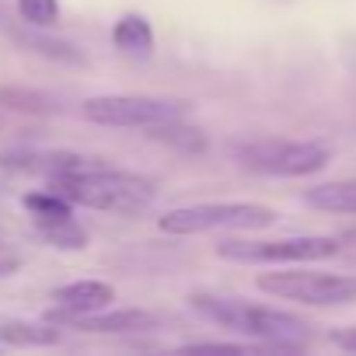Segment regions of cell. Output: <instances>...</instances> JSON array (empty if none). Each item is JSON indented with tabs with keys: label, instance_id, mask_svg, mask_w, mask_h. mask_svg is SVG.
Masks as SVG:
<instances>
[{
	"label": "cell",
	"instance_id": "cell-10",
	"mask_svg": "<svg viewBox=\"0 0 356 356\" xmlns=\"http://www.w3.org/2000/svg\"><path fill=\"white\" fill-rule=\"evenodd\" d=\"M304 203L321 213H342L356 217V178H342V182H325L304 193Z\"/></svg>",
	"mask_w": 356,
	"mask_h": 356
},
{
	"label": "cell",
	"instance_id": "cell-3",
	"mask_svg": "<svg viewBox=\"0 0 356 356\" xmlns=\"http://www.w3.org/2000/svg\"><path fill=\"white\" fill-rule=\"evenodd\" d=\"M238 164L259 175H280V178H304L321 171L332 161V147L318 140H283V136H266V140H238L227 147Z\"/></svg>",
	"mask_w": 356,
	"mask_h": 356
},
{
	"label": "cell",
	"instance_id": "cell-18",
	"mask_svg": "<svg viewBox=\"0 0 356 356\" xmlns=\"http://www.w3.org/2000/svg\"><path fill=\"white\" fill-rule=\"evenodd\" d=\"M339 252L356 262V227H346V231L339 234Z\"/></svg>",
	"mask_w": 356,
	"mask_h": 356
},
{
	"label": "cell",
	"instance_id": "cell-7",
	"mask_svg": "<svg viewBox=\"0 0 356 356\" xmlns=\"http://www.w3.org/2000/svg\"><path fill=\"white\" fill-rule=\"evenodd\" d=\"M217 255L248 266H293L339 255V238H276V241H220Z\"/></svg>",
	"mask_w": 356,
	"mask_h": 356
},
{
	"label": "cell",
	"instance_id": "cell-17",
	"mask_svg": "<svg viewBox=\"0 0 356 356\" xmlns=\"http://www.w3.org/2000/svg\"><path fill=\"white\" fill-rule=\"evenodd\" d=\"M332 346H339V349H346V353H356V325L332 332Z\"/></svg>",
	"mask_w": 356,
	"mask_h": 356
},
{
	"label": "cell",
	"instance_id": "cell-19",
	"mask_svg": "<svg viewBox=\"0 0 356 356\" xmlns=\"http://www.w3.org/2000/svg\"><path fill=\"white\" fill-rule=\"evenodd\" d=\"M18 269V259H0V276H11Z\"/></svg>",
	"mask_w": 356,
	"mask_h": 356
},
{
	"label": "cell",
	"instance_id": "cell-15",
	"mask_svg": "<svg viewBox=\"0 0 356 356\" xmlns=\"http://www.w3.org/2000/svg\"><path fill=\"white\" fill-rule=\"evenodd\" d=\"M70 200L60 196L56 189H46V193H29L25 196V210L35 217V220H60V217H70Z\"/></svg>",
	"mask_w": 356,
	"mask_h": 356
},
{
	"label": "cell",
	"instance_id": "cell-16",
	"mask_svg": "<svg viewBox=\"0 0 356 356\" xmlns=\"http://www.w3.org/2000/svg\"><path fill=\"white\" fill-rule=\"evenodd\" d=\"M18 15L35 29H49L60 22V4L56 0H18Z\"/></svg>",
	"mask_w": 356,
	"mask_h": 356
},
{
	"label": "cell",
	"instance_id": "cell-1",
	"mask_svg": "<svg viewBox=\"0 0 356 356\" xmlns=\"http://www.w3.org/2000/svg\"><path fill=\"white\" fill-rule=\"evenodd\" d=\"M49 189L67 196L74 207L122 213V217L143 213L157 196L150 178L133 175V171H115V168H70V171L53 175Z\"/></svg>",
	"mask_w": 356,
	"mask_h": 356
},
{
	"label": "cell",
	"instance_id": "cell-11",
	"mask_svg": "<svg viewBox=\"0 0 356 356\" xmlns=\"http://www.w3.org/2000/svg\"><path fill=\"white\" fill-rule=\"evenodd\" d=\"M112 42H115V49L126 53V56H150V49H154L150 22L140 18V15H126V18H119L115 29H112Z\"/></svg>",
	"mask_w": 356,
	"mask_h": 356
},
{
	"label": "cell",
	"instance_id": "cell-12",
	"mask_svg": "<svg viewBox=\"0 0 356 356\" xmlns=\"http://www.w3.org/2000/svg\"><path fill=\"white\" fill-rule=\"evenodd\" d=\"M0 342L4 346H56L60 328L49 325H32V321H0Z\"/></svg>",
	"mask_w": 356,
	"mask_h": 356
},
{
	"label": "cell",
	"instance_id": "cell-13",
	"mask_svg": "<svg viewBox=\"0 0 356 356\" xmlns=\"http://www.w3.org/2000/svg\"><path fill=\"white\" fill-rule=\"evenodd\" d=\"M147 136H154V140H161V143H171V147L186 150V154H200V150H207V136H203L200 129H193V126H182V119L157 122V126L147 129Z\"/></svg>",
	"mask_w": 356,
	"mask_h": 356
},
{
	"label": "cell",
	"instance_id": "cell-14",
	"mask_svg": "<svg viewBox=\"0 0 356 356\" xmlns=\"http://www.w3.org/2000/svg\"><path fill=\"white\" fill-rule=\"evenodd\" d=\"M39 234L46 241H53L56 248H84L88 245V234L74 224V217H60V220H35Z\"/></svg>",
	"mask_w": 356,
	"mask_h": 356
},
{
	"label": "cell",
	"instance_id": "cell-6",
	"mask_svg": "<svg viewBox=\"0 0 356 356\" xmlns=\"http://www.w3.org/2000/svg\"><path fill=\"white\" fill-rule=\"evenodd\" d=\"M88 122L115 129H150L168 119H182V102L150 98V95H98L81 105Z\"/></svg>",
	"mask_w": 356,
	"mask_h": 356
},
{
	"label": "cell",
	"instance_id": "cell-9",
	"mask_svg": "<svg viewBox=\"0 0 356 356\" xmlns=\"http://www.w3.org/2000/svg\"><path fill=\"white\" fill-rule=\"evenodd\" d=\"M157 321L161 318L154 311L129 307V311H108V314H102V311L77 314V318H63L60 325H74L81 332H102V335H129V332H150V328H157Z\"/></svg>",
	"mask_w": 356,
	"mask_h": 356
},
{
	"label": "cell",
	"instance_id": "cell-8",
	"mask_svg": "<svg viewBox=\"0 0 356 356\" xmlns=\"http://www.w3.org/2000/svg\"><path fill=\"white\" fill-rule=\"evenodd\" d=\"M115 300V286L105 280H77V283H63L53 290V307L46 311V321L60 325L63 318H77V314H95L105 311Z\"/></svg>",
	"mask_w": 356,
	"mask_h": 356
},
{
	"label": "cell",
	"instance_id": "cell-4",
	"mask_svg": "<svg viewBox=\"0 0 356 356\" xmlns=\"http://www.w3.org/2000/svg\"><path fill=\"white\" fill-rule=\"evenodd\" d=\"M276 224V210L262 203H193L161 217L164 234H207V231H262Z\"/></svg>",
	"mask_w": 356,
	"mask_h": 356
},
{
	"label": "cell",
	"instance_id": "cell-2",
	"mask_svg": "<svg viewBox=\"0 0 356 356\" xmlns=\"http://www.w3.org/2000/svg\"><path fill=\"white\" fill-rule=\"evenodd\" d=\"M189 307L200 318H207V321H213L227 332L269 342L276 349H297V346L307 342V321H300L290 311L248 304V300H238V297H213V293H193Z\"/></svg>",
	"mask_w": 356,
	"mask_h": 356
},
{
	"label": "cell",
	"instance_id": "cell-5",
	"mask_svg": "<svg viewBox=\"0 0 356 356\" xmlns=\"http://www.w3.org/2000/svg\"><path fill=\"white\" fill-rule=\"evenodd\" d=\"M259 290L276 300H293L307 307H342L356 300V276L346 273H318V269H286L262 273Z\"/></svg>",
	"mask_w": 356,
	"mask_h": 356
}]
</instances>
